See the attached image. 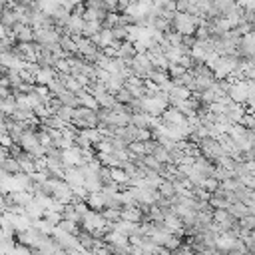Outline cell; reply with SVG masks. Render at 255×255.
<instances>
[{
    "label": "cell",
    "instance_id": "3",
    "mask_svg": "<svg viewBox=\"0 0 255 255\" xmlns=\"http://www.w3.org/2000/svg\"><path fill=\"white\" fill-rule=\"evenodd\" d=\"M128 149H129L133 155H137V157H143V155L147 153V149H145V141H129Z\"/></svg>",
    "mask_w": 255,
    "mask_h": 255
},
{
    "label": "cell",
    "instance_id": "4",
    "mask_svg": "<svg viewBox=\"0 0 255 255\" xmlns=\"http://www.w3.org/2000/svg\"><path fill=\"white\" fill-rule=\"evenodd\" d=\"M120 22H122V14H118V12H108V16L104 18L106 28H116V26H120Z\"/></svg>",
    "mask_w": 255,
    "mask_h": 255
},
{
    "label": "cell",
    "instance_id": "1",
    "mask_svg": "<svg viewBox=\"0 0 255 255\" xmlns=\"http://www.w3.org/2000/svg\"><path fill=\"white\" fill-rule=\"evenodd\" d=\"M86 203H88L92 209L102 211V209L106 207V197H104V193H102V191H90V195H88Z\"/></svg>",
    "mask_w": 255,
    "mask_h": 255
},
{
    "label": "cell",
    "instance_id": "2",
    "mask_svg": "<svg viewBox=\"0 0 255 255\" xmlns=\"http://www.w3.org/2000/svg\"><path fill=\"white\" fill-rule=\"evenodd\" d=\"M102 28H104V22L102 20H86V26H84V32L82 34L88 36V38H92V36L100 34Z\"/></svg>",
    "mask_w": 255,
    "mask_h": 255
},
{
    "label": "cell",
    "instance_id": "5",
    "mask_svg": "<svg viewBox=\"0 0 255 255\" xmlns=\"http://www.w3.org/2000/svg\"><path fill=\"white\" fill-rule=\"evenodd\" d=\"M187 72V68H183L179 62H169V66H167V74L171 76V78H179V76H183Z\"/></svg>",
    "mask_w": 255,
    "mask_h": 255
}]
</instances>
